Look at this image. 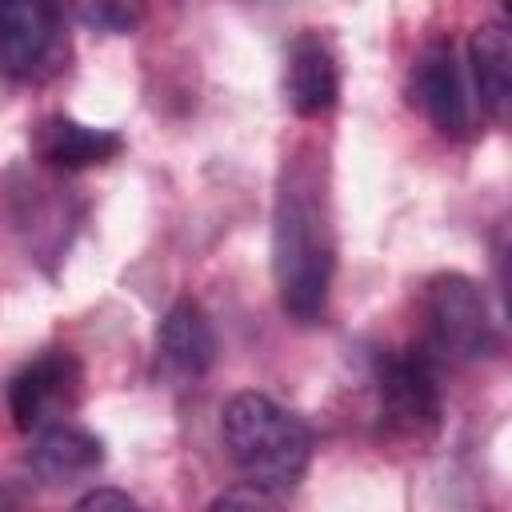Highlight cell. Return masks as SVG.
<instances>
[{"label":"cell","mask_w":512,"mask_h":512,"mask_svg":"<svg viewBox=\"0 0 512 512\" xmlns=\"http://www.w3.org/2000/svg\"><path fill=\"white\" fill-rule=\"evenodd\" d=\"M336 268V240L320 180L308 164H292L280 180L272 208V276L280 304L292 320L312 324L324 316Z\"/></svg>","instance_id":"6da1fadb"},{"label":"cell","mask_w":512,"mask_h":512,"mask_svg":"<svg viewBox=\"0 0 512 512\" xmlns=\"http://www.w3.org/2000/svg\"><path fill=\"white\" fill-rule=\"evenodd\" d=\"M224 448L248 488H260L268 496L292 492L312 460V432L300 416L280 408L264 392H236L224 404L220 416Z\"/></svg>","instance_id":"7a4b0ae2"},{"label":"cell","mask_w":512,"mask_h":512,"mask_svg":"<svg viewBox=\"0 0 512 512\" xmlns=\"http://www.w3.org/2000/svg\"><path fill=\"white\" fill-rule=\"evenodd\" d=\"M380 420L392 436L424 440L440 428V380L428 348H392L376 360Z\"/></svg>","instance_id":"3957f363"},{"label":"cell","mask_w":512,"mask_h":512,"mask_svg":"<svg viewBox=\"0 0 512 512\" xmlns=\"http://www.w3.org/2000/svg\"><path fill=\"white\" fill-rule=\"evenodd\" d=\"M424 316H428V344L440 356L476 360L496 348L488 300H484L480 284L464 272H440L428 280Z\"/></svg>","instance_id":"277c9868"},{"label":"cell","mask_w":512,"mask_h":512,"mask_svg":"<svg viewBox=\"0 0 512 512\" xmlns=\"http://www.w3.org/2000/svg\"><path fill=\"white\" fill-rule=\"evenodd\" d=\"M84 372L80 360L64 348H52L24 364L8 384V408L20 432L36 436L52 424H68V412L80 404Z\"/></svg>","instance_id":"5b68a950"},{"label":"cell","mask_w":512,"mask_h":512,"mask_svg":"<svg viewBox=\"0 0 512 512\" xmlns=\"http://www.w3.org/2000/svg\"><path fill=\"white\" fill-rule=\"evenodd\" d=\"M60 52V12L40 0H12L0 8V76L40 80Z\"/></svg>","instance_id":"8992f818"},{"label":"cell","mask_w":512,"mask_h":512,"mask_svg":"<svg viewBox=\"0 0 512 512\" xmlns=\"http://www.w3.org/2000/svg\"><path fill=\"white\" fill-rule=\"evenodd\" d=\"M412 104L432 120L436 132L444 136H464L468 132V92L464 76L456 64V48L448 40L424 44V52L412 64Z\"/></svg>","instance_id":"52a82bcc"},{"label":"cell","mask_w":512,"mask_h":512,"mask_svg":"<svg viewBox=\"0 0 512 512\" xmlns=\"http://www.w3.org/2000/svg\"><path fill=\"white\" fill-rule=\"evenodd\" d=\"M284 92H288V104L296 116H320L336 104V96H340L336 52L316 28H304L292 40L288 68H284Z\"/></svg>","instance_id":"ba28073f"},{"label":"cell","mask_w":512,"mask_h":512,"mask_svg":"<svg viewBox=\"0 0 512 512\" xmlns=\"http://www.w3.org/2000/svg\"><path fill=\"white\" fill-rule=\"evenodd\" d=\"M160 360L176 372V376H200L212 368L216 360V332H212V320L208 312L196 304V300H176L168 308V316L160 320Z\"/></svg>","instance_id":"9c48e42d"},{"label":"cell","mask_w":512,"mask_h":512,"mask_svg":"<svg viewBox=\"0 0 512 512\" xmlns=\"http://www.w3.org/2000/svg\"><path fill=\"white\" fill-rule=\"evenodd\" d=\"M468 64L472 84L480 96V108L504 124L512 108V36L504 24H480L468 40Z\"/></svg>","instance_id":"30bf717a"},{"label":"cell","mask_w":512,"mask_h":512,"mask_svg":"<svg viewBox=\"0 0 512 512\" xmlns=\"http://www.w3.org/2000/svg\"><path fill=\"white\" fill-rule=\"evenodd\" d=\"M124 148V140L112 128H92L80 124L72 116H52L44 120L40 136H36V152L44 156V164L76 172V168H92V164H108L116 152Z\"/></svg>","instance_id":"8fae6325"},{"label":"cell","mask_w":512,"mask_h":512,"mask_svg":"<svg viewBox=\"0 0 512 512\" xmlns=\"http://www.w3.org/2000/svg\"><path fill=\"white\" fill-rule=\"evenodd\" d=\"M28 464L44 480H76L104 464V444L76 424H52L36 432L28 448Z\"/></svg>","instance_id":"7c38bea8"},{"label":"cell","mask_w":512,"mask_h":512,"mask_svg":"<svg viewBox=\"0 0 512 512\" xmlns=\"http://www.w3.org/2000/svg\"><path fill=\"white\" fill-rule=\"evenodd\" d=\"M80 20L88 24V28H96V32H128L132 24H136V8H128V4H84L80 8Z\"/></svg>","instance_id":"4fadbf2b"},{"label":"cell","mask_w":512,"mask_h":512,"mask_svg":"<svg viewBox=\"0 0 512 512\" xmlns=\"http://www.w3.org/2000/svg\"><path fill=\"white\" fill-rule=\"evenodd\" d=\"M208 512H280V508H276V496H268L260 488H232V492L216 496L208 504Z\"/></svg>","instance_id":"5bb4252c"},{"label":"cell","mask_w":512,"mask_h":512,"mask_svg":"<svg viewBox=\"0 0 512 512\" xmlns=\"http://www.w3.org/2000/svg\"><path fill=\"white\" fill-rule=\"evenodd\" d=\"M76 512H140L124 492H112V488H100V492H92V496H84L80 504H76Z\"/></svg>","instance_id":"9a60e30c"}]
</instances>
